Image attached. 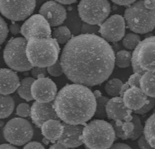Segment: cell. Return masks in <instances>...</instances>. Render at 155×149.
Listing matches in <instances>:
<instances>
[{
    "mask_svg": "<svg viewBox=\"0 0 155 149\" xmlns=\"http://www.w3.org/2000/svg\"><path fill=\"white\" fill-rule=\"evenodd\" d=\"M115 56L111 46L103 37L83 33L66 43L60 61L64 73L69 80L95 86L105 82L113 73Z\"/></svg>",
    "mask_w": 155,
    "mask_h": 149,
    "instance_id": "cell-1",
    "label": "cell"
},
{
    "mask_svg": "<svg viewBox=\"0 0 155 149\" xmlns=\"http://www.w3.org/2000/svg\"><path fill=\"white\" fill-rule=\"evenodd\" d=\"M54 107L63 122L82 125L95 115V96L88 86L77 83L68 84L58 92L54 99Z\"/></svg>",
    "mask_w": 155,
    "mask_h": 149,
    "instance_id": "cell-2",
    "label": "cell"
},
{
    "mask_svg": "<svg viewBox=\"0 0 155 149\" xmlns=\"http://www.w3.org/2000/svg\"><path fill=\"white\" fill-rule=\"evenodd\" d=\"M27 55L33 67L46 68L58 60L60 48L54 38L31 37L27 45Z\"/></svg>",
    "mask_w": 155,
    "mask_h": 149,
    "instance_id": "cell-3",
    "label": "cell"
},
{
    "mask_svg": "<svg viewBox=\"0 0 155 149\" xmlns=\"http://www.w3.org/2000/svg\"><path fill=\"white\" fill-rule=\"evenodd\" d=\"M115 133L111 123L95 119L84 128L82 141L88 149H110L115 140Z\"/></svg>",
    "mask_w": 155,
    "mask_h": 149,
    "instance_id": "cell-4",
    "label": "cell"
},
{
    "mask_svg": "<svg viewBox=\"0 0 155 149\" xmlns=\"http://www.w3.org/2000/svg\"><path fill=\"white\" fill-rule=\"evenodd\" d=\"M124 18L127 27L137 34L149 33L155 29V9H148L139 0L128 6L125 11Z\"/></svg>",
    "mask_w": 155,
    "mask_h": 149,
    "instance_id": "cell-5",
    "label": "cell"
},
{
    "mask_svg": "<svg viewBox=\"0 0 155 149\" xmlns=\"http://www.w3.org/2000/svg\"><path fill=\"white\" fill-rule=\"evenodd\" d=\"M28 40L24 37L11 39L4 50V59L11 69L18 72L30 71L34 67L30 63L27 55Z\"/></svg>",
    "mask_w": 155,
    "mask_h": 149,
    "instance_id": "cell-6",
    "label": "cell"
},
{
    "mask_svg": "<svg viewBox=\"0 0 155 149\" xmlns=\"http://www.w3.org/2000/svg\"><path fill=\"white\" fill-rule=\"evenodd\" d=\"M131 66L134 73L155 72V36L145 38L134 49Z\"/></svg>",
    "mask_w": 155,
    "mask_h": 149,
    "instance_id": "cell-7",
    "label": "cell"
},
{
    "mask_svg": "<svg viewBox=\"0 0 155 149\" xmlns=\"http://www.w3.org/2000/svg\"><path fill=\"white\" fill-rule=\"evenodd\" d=\"M78 11L84 22L100 26L109 16L111 5L108 0H81Z\"/></svg>",
    "mask_w": 155,
    "mask_h": 149,
    "instance_id": "cell-8",
    "label": "cell"
},
{
    "mask_svg": "<svg viewBox=\"0 0 155 149\" xmlns=\"http://www.w3.org/2000/svg\"><path fill=\"white\" fill-rule=\"evenodd\" d=\"M6 141L15 146H23L29 142L34 134L30 122L23 118H15L7 122L3 129Z\"/></svg>",
    "mask_w": 155,
    "mask_h": 149,
    "instance_id": "cell-9",
    "label": "cell"
},
{
    "mask_svg": "<svg viewBox=\"0 0 155 149\" xmlns=\"http://www.w3.org/2000/svg\"><path fill=\"white\" fill-rule=\"evenodd\" d=\"M36 0H0V11L6 18L13 21L28 18L35 10Z\"/></svg>",
    "mask_w": 155,
    "mask_h": 149,
    "instance_id": "cell-10",
    "label": "cell"
},
{
    "mask_svg": "<svg viewBox=\"0 0 155 149\" xmlns=\"http://www.w3.org/2000/svg\"><path fill=\"white\" fill-rule=\"evenodd\" d=\"M20 33L27 40L31 37H50L51 30L48 21L41 14L32 15L21 26Z\"/></svg>",
    "mask_w": 155,
    "mask_h": 149,
    "instance_id": "cell-11",
    "label": "cell"
},
{
    "mask_svg": "<svg viewBox=\"0 0 155 149\" xmlns=\"http://www.w3.org/2000/svg\"><path fill=\"white\" fill-rule=\"evenodd\" d=\"M126 25L124 17L119 14H114L100 25L99 32L107 42H119L125 36Z\"/></svg>",
    "mask_w": 155,
    "mask_h": 149,
    "instance_id": "cell-12",
    "label": "cell"
},
{
    "mask_svg": "<svg viewBox=\"0 0 155 149\" xmlns=\"http://www.w3.org/2000/svg\"><path fill=\"white\" fill-rule=\"evenodd\" d=\"M31 94L36 101L51 102L54 101L57 95V87L52 80L42 75L32 84Z\"/></svg>",
    "mask_w": 155,
    "mask_h": 149,
    "instance_id": "cell-13",
    "label": "cell"
},
{
    "mask_svg": "<svg viewBox=\"0 0 155 149\" xmlns=\"http://www.w3.org/2000/svg\"><path fill=\"white\" fill-rule=\"evenodd\" d=\"M31 118L32 122L41 128L45 122L50 119L61 120L54 107V102L41 103L35 101L31 107Z\"/></svg>",
    "mask_w": 155,
    "mask_h": 149,
    "instance_id": "cell-14",
    "label": "cell"
},
{
    "mask_svg": "<svg viewBox=\"0 0 155 149\" xmlns=\"http://www.w3.org/2000/svg\"><path fill=\"white\" fill-rule=\"evenodd\" d=\"M39 14L48 21L50 26L53 27L62 24L67 17L65 8L55 1L44 3L40 8Z\"/></svg>",
    "mask_w": 155,
    "mask_h": 149,
    "instance_id": "cell-15",
    "label": "cell"
},
{
    "mask_svg": "<svg viewBox=\"0 0 155 149\" xmlns=\"http://www.w3.org/2000/svg\"><path fill=\"white\" fill-rule=\"evenodd\" d=\"M133 111L126 106L123 98L120 96L113 97L108 101L106 106L107 116L109 119L113 120L131 121L133 119V115H131Z\"/></svg>",
    "mask_w": 155,
    "mask_h": 149,
    "instance_id": "cell-16",
    "label": "cell"
},
{
    "mask_svg": "<svg viewBox=\"0 0 155 149\" xmlns=\"http://www.w3.org/2000/svg\"><path fill=\"white\" fill-rule=\"evenodd\" d=\"M64 132L58 139V142L68 148H75L82 145V135L85 123L82 125H72L62 123Z\"/></svg>",
    "mask_w": 155,
    "mask_h": 149,
    "instance_id": "cell-17",
    "label": "cell"
},
{
    "mask_svg": "<svg viewBox=\"0 0 155 149\" xmlns=\"http://www.w3.org/2000/svg\"><path fill=\"white\" fill-rule=\"evenodd\" d=\"M122 98L126 106L133 111L141 108L150 101L149 97L137 87H130Z\"/></svg>",
    "mask_w": 155,
    "mask_h": 149,
    "instance_id": "cell-18",
    "label": "cell"
},
{
    "mask_svg": "<svg viewBox=\"0 0 155 149\" xmlns=\"http://www.w3.org/2000/svg\"><path fill=\"white\" fill-rule=\"evenodd\" d=\"M1 94L9 95L18 88L20 82L17 73L7 68L1 69Z\"/></svg>",
    "mask_w": 155,
    "mask_h": 149,
    "instance_id": "cell-19",
    "label": "cell"
},
{
    "mask_svg": "<svg viewBox=\"0 0 155 149\" xmlns=\"http://www.w3.org/2000/svg\"><path fill=\"white\" fill-rule=\"evenodd\" d=\"M42 135L51 143L58 141L64 129L63 123L57 119H50L43 123L41 127Z\"/></svg>",
    "mask_w": 155,
    "mask_h": 149,
    "instance_id": "cell-20",
    "label": "cell"
},
{
    "mask_svg": "<svg viewBox=\"0 0 155 149\" xmlns=\"http://www.w3.org/2000/svg\"><path fill=\"white\" fill-rule=\"evenodd\" d=\"M140 88L148 96L155 98V72H146L142 75Z\"/></svg>",
    "mask_w": 155,
    "mask_h": 149,
    "instance_id": "cell-21",
    "label": "cell"
},
{
    "mask_svg": "<svg viewBox=\"0 0 155 149\" xmlns=\"http://www.w3.org/2000/svg\"><path fill=\"white\" fill-rule=\"evenodd\" d=\"M35 80L34 78H24L20 82V84L17 89L18 95L26 101H31L34 99L31 94V86Z\"/></svg>",
    "mask_w": 155,
    "mask_h": 149,
    "instance_id": "cell-22",
    "label": "cell"
},
{
    "mask_svg": "<svg viewBox=\"0 0 155 149\" xmlns=\"http://www.w3.org/2000/svg\"><path fill=\"white\" fill-rule=\"evenodd\" d=\"M143 134L150 146L155 149V112L146 120Z\"/></svg>",
    "mask_w": 155,
    "mask_h": 149,
    "instance_id": "cell-23",
    "label": "cell"
},
{
    "mask_svg": "<svg viewBox=\"0 0 155 149\" xmlns=\"http://www.w3.org/2000/svg\"><path fill=\"white\" fill-rule=\"evenodd\" d=\"M94 93L96 101V108L95 116L96 118L104 119L107 116L106 113V106L109 99L106 96L101 95V92L98 90H96Z\"/></svg>",
    "mask_w": 155,
    "mask_h": 149,
    "instance_id": "cell-24",
    "label": "cell"
},
{
    "mask_svg": "<svg viewBox=\"0 0 155 149\" xmlns=\"http://www.w3.org/2000/svg\"><path fill=\"white\" fill-rule=\"evenodd\" d=\"M15 108V102L9 95H1V119H5L12 114Z\"/></svg>",
    "mask_w": 155,
    "mask_h": 149,
    "instance_id": "cell-25",
    "label": "cell"
},
{
    "mask_svg": "<svg viewBox=\"0 0 155 149\" xmlns=\"http://www.w3.org/2000/svg\"><path fill=\"white\" fill-rule=\"evenodd\" d=\"M132 54L126 50L118 52L115 56V65L120 68H126L131 65Z\"/></svg>",
    "mask_w": 155,
    "mask_h": 149,
    "instance_id": "cell-26",
    "label": "cell"
},
{
    "mask_svg": "<svg viewBox=\"0 0 155 149\" xmlns=\"http://www.w3.org/2000/svg\"><path fill=\"white\" fill-rule=\"evenodd\" d=\"M71 32L65 26H59L53 32V37L58 44L67 43L71 39Z\"/></svg>",
    "mask_w": 155,
    "mask_h": 149,
    "instance_id": "cell-27",
    "label": "cell"
},
{
    "mask_svg": "<svg viewBox=\"0 0 155 149\" xmlns=\"http://www.w3.org/2000/svg\"><path fill=\"white\" fill-rule=\"evenodd\" d=\"M123 82L117 78H114L109 80L105 85V91L108 95L116 97L120 96V90Z\"/></svg>",
    "mask_w": 155,
    "mask_h": 149,
    "instance_id": "cell-28",
    "label": "cell"
},
{
    "mask_svg": "<svg viewBox=\"0 0 155 149\" xmlns=\"http://www.w3.org/2000/svg\"><path fill=\"white\" fill-rule=\"evenodd\" d=\"M141 38L136 33H129L125 35L122 40V44L125 48L134 50L141 42Z\"/></svg>",
    "mask_w": 155,
    "mask_h": 149,
    "instance_id": "cell-29",
    "label": "cell"
},
{
    "mask_svg": "<svg viewBox=\"0 0 155 149\" xmlns=\"http://www.w3.org/2000/svg\"><path fill=\"white\" fill-rule=\"evenodd\" d=\"M131 122L134 125V129L129 139L132 141H135L138 139L142 135H143L144 127L141 123V119L138 115L136 113H134L133 115V119Z\"/></svg>",
    "mask_w": 155,
    "mask_h": 149,
    "instance_id": "cell-30",
    "label": "cell"
},
{
    "mask_svg": "<svg viewBox=\"0 0 155 149\" xmlns=\"http://www.w3.org/2000/svg\"><path fill=\"white\" fill-rule=\"evenodd\" d=\"M47 70L50 75L54 77L60 76L64 73L60 60H58L54 64L47 67Z\"/></svg>",
    "mask_w": 155,
    "mask_h": 149,
    "instance_id": "cell-31",
    "label": "cell"
},
{
    "mask_svg": "<svg viewBox=\"0 0 155 149\" xmlns=\"http://www.w3.org/2000/svg\"><path fill=\"white\" fill-rule=\"evenodd\" d=\"M31 108L27 103H21L16 108V115L21 118H27L30 115Z\"/></svg>",
    "mask_w": 155,
    "mask_h": 149,
    "instance_id": "cell-32",
    "label": "cell"
},
{
    "mask_svg": "<svg viewBox=\"0 0 155 149\" xmlns=\"http://www.w3.org/2000/svg\"><path fill=\"white\" fill-rule=\"evenodd\" d=\"M149 97V96H148ZM149 103L143 106V107L138 110L133 111L134 113H136L137 115H144L145 113H149L153 108L155 107V98H150L149 97Z\"/></svg>",
    "mask_w": 155,
    "mask_h": 149,
    "instance_id": "cell-33",
    "label": "cell"
},
{
    "mask_svg": "<svg viewBox=\"0 0 155 149\" xmlns=\"http://www.w3.org/2000/svg\"><path fill=\"white\" fill-rule=\"evenodd\" d=\"M111 124L113 127L116 137L120 138L122 140H126V139L130 138V135L126 134L124 131L123 130L122 126L117 125L115 124V122L114 120H113V122H111Z\"/></svg>",
    "mask_w": 155,
    "mask_h": 149,
    "instance_id": "cell-34",
    "label": "cell"
},
{
    "mask_svg": "<svg viewBox=\"0 0 155 149\" xmlns=\"http://www.w3.org/2000/svg\"><path fill=\"white\" fill-rule=\"evenodd\" d=\"M142 75L134 73L130 76L127 80V83L130 85V87H140V79L141 78Z\"/></svg>",
    "mask_w": 155,
    "mask_h": 149,
    "instance_id": "cell-35",
    "label": "cell"
},
{
    "mask_svg": "<svg viewBox=\"0 0 155 149\" xmlns=\"http://www.w3.org/2000/svg\"><path fill=\"white\" fill-rule=\"evenodd\" d=\"M9 30L6 22L4 18L1 17V44L5 41L8 35Z\"/></svg>",
    "mask_w": 155,
    "mask_h": 149,
    "instance_id": "cell-36",
    "label": "cell"
},
{
    "mask_svg": "<svg viewBox=\"0 0 155 149\" xmlns=\"http://www.w3.org/2000/svg\"><path fill=\"white\" fill-rule=\"evenodd\" d=\"M48 72L47 68L44 67H34L31 70V75L33 78L38 79L40 75H46Z\"/></svg>",
    "mask_w": 155,
    "mask_h": 149,
    "instance_id": "cell-37",
    "label": "cell"
},
{
    "mask_svg": "<svg viewBox=\"0 0 155 149\" xmlns=\"http://www.w3.org/2000/svg\"><path fill=\"white\" fill-rule=\"evenodd\" d=\"M138 145L140 149H153L148 143L145 135H142L138 139Z\"/></svg>",
    "mask_w": 155,
    "mask_h": 149,
    "instance_id": "cell-38",
    "label": "cell"
},
{
    "mask_svg": "<svg viewBox=\"0 0 155 149\" xmlns=\"http://www.w3.org/2000/svg\"><path fill=\"white\" fill-rule=\"evenodd\" d=\"M99 25H91V24H85L82 27V32L83 33H87V34H92V33L95 32L97 31L99 29Z\"/></svg>",
    "mask_w": 155,
    "mask_h": 149,
    "instance_id": "cell-39",
    "label": "cell"
},
{
    "mask_svg": "<svg viewBox=\"0 0 155 149\" xmlns=\"http://www.w3.org/2000/svg\"><path fill=\"white\" fill-rule=\"evenodd\" d=\"M122 129L125 132L126 134L130 135V137L132 134V132H133L134 129V125L131 122H125L123 123V125L122 126Z\"/></svg>",
    "mask_w": 155,
    "mask_h": 149,
    "instance_id": "cell-40",
    "label": "cell"
},
{
    "mask_svg": "<svg viewBox=\"0 0 155 149\" xmlns=\"http://www.w3.org/2000/svg\"><path fill=\"white\" fill-rule=\"evenodd\" d=\"M24 149H45L41 143L33 141L29 142L25 144Z\"/></svg>",
    "mask_w": 155,
    "mask_h": 149,
    "instance_id": "cell-41",
    "label": "cell"
},
{
    "mask_svg": "<svg viewBox=\"0 0 155 149\" xmlns=\"http://www.w3.org/2000/svg\"><path fill=\"white\" fill-rule=\"evenodd\" d=\"M114 4L120 6H130L137 0H111Z\"/></svg>",
    "mask_w": 155,
    "mask_h": 149,
    "instance_id": "cell-42",
    "label": "cell"
},
{
    "mask_svg": "<svg viewBox=\"0 0 155 149\" xmlns=\"http://www.w3.org/2000/svg\"><path fill=\"white\" fill-rule=\"evenodd\" d=\"M110 149H131V147L128 144L124 143H117L113 144Z\"/></svg>",
    "mask_w": 155,
    "mask_h": 149,
    "instance_id": "cell-43",
    "label": "cell"
},
{
    "mask_svg": "<svg viewBox=\"0 0 155 149\" xmlns=\"http://www.w3.org/2000/svg\"><path fill=\"white\" fill-rule=\"evenodd\" d=\"M143 4L148 9H155V0H143Z\"/></svg>",
    "mask_w": 155,
    "mask_h": 149,
    "instance_id": "cell-44",
    "label": "cell"
},
{
    "mask_svg": "<svg viewBox=\"0 0 155 149\" xmlns=\"http://www.w3.org/2000/svg\"><path fill=\"white\" fill-rule=\"evenodd\" d=\"M10 30L13 35H17L21 31V27L18 24H12L10 25Z\"/></svg>",
    "mask_w": 155,
    "mask_h": 149,
    "instance_id": "cell-45",
    "label": "cell"
},
{
    "mask_svg": "<svg viewBox=\"0 0 155 149\" xmlns=\"http://www.w3.org/2000/svg\"><path fill=\"white\" fill-rule=\"evenodd\" d=\"M130 87V85L129 83L127 82H126L125 83L123 84L122 88H121V90H120V97H123V96L124 95V94L125 93L126 91L129 89Z\"/></svg>",
    "mask_w": 155,
    "mask_h": 149,
    "instance_id": "cell-46",
    "label": "cell"
},
{
    "mask_svg": "<svg viewBox=\"0 0 155 149\" xmlns=\"http://www.w3.org/2000/svg\"><path fill=\"white\" fill-rule=\"evenodd\" d=\"M49 149H67V147H66L65 146H64L62 144L59 142L58 141H57V142H55L53 145H51Z\"/></svg>",
    "mask_w": 155,
    "mask_h": 149,
    "instance_id": "cell-47",
    "label": "cell"
},
{
    "mask_svg": "<svg viewBox=\"0 0 155 149\" xmlns=\"http://www.w3.org/2000/svg\"><path fill=\"white\" fill-rule=\"evenodd\" d=\"M55 1L64 5H70L77 1V0H55Z\"/></svg>",
    "mask_w": 155,
    "mask_h": 149,
    "instance_id": "cell-48",
    "label": "cell"
},
{
    "mask_svg": "<svg viewBox=\"0 0 155 149\" xmlns=\"http://www.w3.org/2000/svg\"><path fill=\"white\" fill-rule=\"evenodd\" d=\"M0 148L2 149H18L16 147H15L13 144H12L11 143L8 144V143H4L1 144L0 146Z\"/></svg>",
    "mask_w": 155,
    "mask_h": 149,
    "instance_id": "cell-49",
    "label": "cell"
},
{
    "mask_svg": "<svg viewBox=\"0 0 155 149\" xmlns=\"http://www.w3.org/2000/svg\"><path fill=\"white\" fill-rule=\"evenodd\" d=\"M42 142H43V143H44V144H45L48 145V144L49 143L50 141H49L48 139H47L45 137V138H43V139Z\"/></svg>",
    "mask_w": 155,
    "mask_h": 149,
    "instance_id": "cell-50",
    "label": "cell"
}]
</instances>
